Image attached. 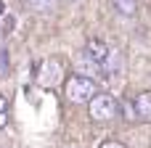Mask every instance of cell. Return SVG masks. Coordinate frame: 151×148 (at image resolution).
<instances>
[{
  "mask_svg": "<svg viewBox=\"0 0 151 148\" xmlns=\"http://www.w3.org/2000/svg\"><path fill=\"white\" fill-rule=\"evenodd\" d=\"M64 95H66L69 103L82 106V103H90L93 95H98V85L90 77H85V74H72L64 82Z\"/></svg>",
  "mask_w": 151,
  "mask_h": 148,
  "instance_id": "obj_1",
  "label": "cell"
},
{
  "mask_svg": "<svg viewBox=\"0 0 151 148\" xmlns=\"http://www.w3.org/2000/svg\"><path fill=\"white\" fill-rule=\"evenodd\" d=\"M88 114H90V119L98 122V124L111 122V119L117 117V98L98 90V95H93L90 103H88Z\"/></svg>",
  "mask_w": 151,
  "mask_h": 148,
  "instance_id": "obj_2",
  "label": "cell"
},
{
  "mask_svg": "<svg viewBox=\"0 0 151 148\" xmlns=\"http://www.w3.org/2000/svg\"><path fill=\"white\" fill-rule=\"evenodd\" d=\"M109 45H104L101 40H88V48H85V58L93 64V66H104L106 58H109Z\"/></svg>",
  "mask_w": 151,
  "mask_h": 148,
  "instance_id": "obj_3",
  "label": "cell"
},
{
  "mask_svg": "<svg viewBox=\"0 0 151 148\" xmlns=\"http://www.w3.org/2000/svg\"><path fill=\"white\" fill-rule=\"evenodd\" d=\"M133 111H135V117L141 122L151 124V90H143V93H138L133 98Z\"/></svg>",
  "mask_w": 151,
  "mask_h": 148,
  "instance_id": "obj_4",
  "label": "cell"
},
{
  "mask_svg": "<svg viewBox=\"0 0 151 148\" xmlns=\"http://www.w3.org/2000/svg\"><path fill=\"white\" fill-rule=\"evenodd\" d=\"M111 5H114V11L119 16H135V11H138L135 0H111Z\"/></svg>",
  "mask_w": 151,
  "mask_h": 148,
  "instance_id": "obj_5",
  "label": "cell"
},
{
  "mask_svg": "<svg viewBox=\"0 0 151 148\" xmlns=\"http://www.w3.org/2000/svg\"><path fill=\"white\" fill-rule=\"evenodd\" d=\"M27 5L37 13H50V11H56L58 0H27Z\"/></svg>",
  "mask_w": 151,
  "mask_h": 148,
  "instance_id": "obj_6",
  "label": "cell"
},
{
  "mask_svg": "<svg viewBox=\"0 0 151 148\" xmlns=\"http://www.w3.org/2000/svg\"><path fill=\"white\" fill-rule=\"evenodd\" d=\"M98 148H127V146H125V143H119V140H104Z\"/></svg>",
  "mask_w": 151,
  "mask_h": 148,
  "instance_id": "obj_7",
  "label": "cell"
},
{
  "mask_svg": "<svg viewBox=\"0 0 151 148\" xmlns=\"http://www.w3.org/2000/svg\"><path fill=\"white\" fill-rule=\"evenodd\" d=\"M8 111V101H5V95H0V114H5Z\"/></svg>",
  "mask_w": 151,
  "mask_h": 148,
  "instance_id": "obj_8",
  "label": "cell"
},
{
  "mask_svg": "<svg viewBox=\"0 0 151 148\" xmlns=\"http://www.w3.org/2000/svg\"><path fill=\"white\" fill-rule=\"evenodd\" d=\"M5 122H8V119H5V114H0V127H3Z\"/></svg>",
  "mask_w": 151,
  "mask_h": 148,
  "instance_id": "obj_9",
  "label": "cell"
},
{
  "mask_svg": "<svg viewBox=\"0 0 151 148\" xmlns=\"http://www.w3.org/2000/svg\"><path fill=\"white\" fill-rule=\"evenodd\" d=\"M3 11H5V3H3V0H0V16H3Z\"/></svg>",
  "mask_w": 151,
  "mask_h": 148,
  "instance_id": "obj_10",
  "label": "cell"
},
{
  "mask_svg": "<svg viewBox=\"0 0 151 148\" xmlns=\"http://www.w3.org/2000/svg\"><path fill=\"white\" fill-rule=\"evenodd\" d=\"M64 3H74V0H64Z\"/></svg>",
  "mask_w": 151,
  "mask_h": 148,
  "instance_id": "obj_11",
  "label": "cell"
}]
</instances>
